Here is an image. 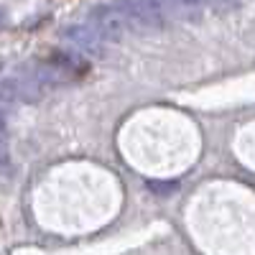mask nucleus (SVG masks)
<instances>
[{"label":"nucleus","instance_id":"nucleus-1","mask_svg":"<svg viewBox=\"0 0 255 255\" xmlns=\"http://www.w3.org/2000/svg\"><path fill=\"white\" fill-rule=\"evenodd\" d=\"M87 69H90L87 59L69 46V49L51 51L36 67V74L33 77L44 84V87H59V84H69V82L82 79L84 74H87Z\"/></svg>","mask_w":255,"mask_h":255},{"label":"nucleus","instance_id":"nucleus-2","mask_svg":"<svg viewBox=\"0 0 255 255\" xmlns=\"http://www.w3.org/2000/svg\"><path fill=\"white\" fill-rule=\"evenodd\" d=\"M118 10L123 13L128 28H133L138 33H151L158 31L166 23V15L158 13L153 5H148L145 0H120Z\"/></svg>","mask_w":255,"mask_h":255},{"label":"nucleus","instance_id":"nucleus-3","mask_svg":"<svg viewBox=\"0 0 255 255\" xmlns=\"http://www.w3.org/2000/svg\"><path fill=\"white\" fill-rule=\"evenodd\" d=\"M90 26L105 38V41H118L128 23H125V18L123 13L118 10V5H95L90 10Z\"/></svg>","mask_w":255,"mask_h":255},{"label":"nucleus","instance_id":"nucleus-4","mask_svg":"<svg viewBox=\"0 0 255 255\" xmlns=\"http://www.w3.org/2000/svg\"><path fill=\"white\" fill-rule=\"evenodd\" d=\"M61 38L79 54H105L108 44L92 26H67L61 31Z\"/></svg>","mask_w":255,"mask_h":255},{"label":"nucleus","instance_id":"nucleus-5","mask_svg":"<svg viewBox=\"0 0 255 255\" xmlns=\"http://www.w3.org/2000/svg\"><path fill=\"white\" fill-rule=\"evenodd\" d=\"M163 8H166V15L194 20L202 15V0H163Z\"/></svg>","mask_w":255,"mask_h":255},{"label":"nucleus","instance_id":"nucleus-6","mask_svg":"<svg viewBox=\"0 0 255 255\" xmlns=\"http://www.w3.org/2000/svg\"><path fill=\"white\" fill-rule=\"evenodd\" d=\"M148 186H151L156 194H171L174 189H179L176 181H148Z\"/></svg>","mask_w":255,"mask_h":255},{"label":"nucleus","instance_id":"nucleus-7","mask_svg":"<svg viewBox=\"0 0 255 255\" xmlns=\"http://www.w3.org/2000/svg\"><path fill=\"white\" fill-rule=\"evenodd\" d=\"M207 3L217 10H232V8H238L240 0H207Z\"/></svg>","mask_w":255,"mask_h":255},{"label":"nucleus","instance_id":"nucleus-8","mask_svg":"<svg viewBox=\"0 0 255 255\" xmlns=\"http://www.w3.org/2000/svg\"><path fill=\"white\" fill-rule=\"evenodd\" d=\"M0 140H5V118L0 113Z\"/></svg>","mask_w":255,"mask_h":255}]
</instances>
